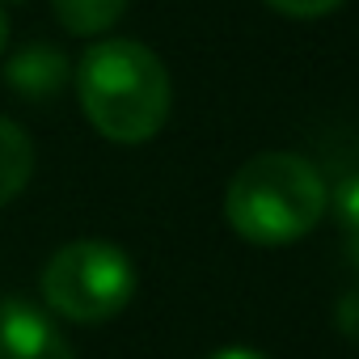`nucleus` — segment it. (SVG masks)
Masks as SVG:
<instances>
[{
  "instance_id": "obj_1",
  "label": "nucleus",
  "mask_w": 359,
  "mask_h": 359,
  "mask_svg": "<svg viewBox=\"0 0 359 359\" xmlns=\"http://www.w3.org/2000/svg\"><path fill=\"white\" fill-rule=\"evenodd\" d=\"M76 97L97 135L144 144L165 127L173 85L152 47L135 39H102L76 64Z\"/></svg>"
},
{
  "instance_id": "obj_3",
  "label": "nucleus",
  "mask_w": 359,
  "mask_h": 359,
  "mask_svg": "<svg viewBox=\"0 0 359 359\" xmlns=\"http://www.w3.org/2000/svg\"><path fill=\"white\" fill-rule=\"evenodd\" d=\"M131 296H135V266L114 241H102V237L68 241L43 266L47 309L81 325L118 317L131 304Z\"/></svg>"
},
{
  "instance_id": "obj_7",
  "label": "nucleus",
  "mask_w": 359,
  "mask_h": 359,
  "mask_svg": "<svg viewBox=\"0 0 359 359\" xmlns=\"http://www.w3.org/2000/svg\"><path fill=\"white\" fill-rule=\"evenodd\" d=\"M51 9L68 34L97 39L127 13V0H51Z\"/></svg>"
},
{
  "instance_id": "obj_10",
  "label": "nucleus",
  "mask_w": 359,
  "mask_h": 359,
  "mask_svg": "<svg viewBox=\"0 0 359 359\" xmlns=\"http://www.w3.org/2000/svg\"><path fill=\"white\" fill-rule=\"evenodd\" d=\"M338 325H342V330L359 342V292H351V296L338 304Z\"/></svg>"
},
{
  "instance_id": "obj_4",
  "label": "nucleus",
  "mask_w": 359,
  "mask_h": 359,
  "mask_svg": "<svg viewBox=\"0 0 359 359\" xmlns=\"http://www.w3.org/2000/svg\"><path fill=\"white\" fill-rule=\"evenodd\" d=\"M0 359H76L64 330L30 300L0 296Z\"/></svg>"
},
{
  "instance_id": "obj_11",
  "label": "nucleus",
  "mask_w": 359,
  "mask_h": 359,
  "mask_svg": "<svg viewBox=\"0 0 359 359\" xmlns=\"http://www.w3.org/2000/svg\"><path fill=\"white\" fill-rule=\"evenodd\" d=\"M212 359H271V355H262V351H254V346H224V351H216Z\"/></svg>"
},
{
  "instance_id": "obj_8",
  "label": "nucleus",
  "mask_w": 359,
  "mask_h": 359,
  "mask_svg": "<svg viewBox=\"0 0 359 359\" xmlns=\"http://www.w3.org/2000/svg\"><path fill=\"white\" fill-rule=\"evenodd\" d=\"M334 216L351 233V241L359 245V173H351L346 182H338V191H334Z\"/></svg>"
},
{
  "instance_id": "obj_6",
  "label": "nucleus",
  "mask_w": 359,
  "mask_h": 359,
  "mask_svg": "<svg viewBox=\"0 0 359 359\" xmlns=\"http://www.w3.org/2000/svg\"><path fill=\"white\" fill-rule=\"evenodd\" d=\"M30 173H34V144H30V135L13 118L0 114V208L13 203L26 191Z\"/></svg>"
},
{
  "instance_id": "obj_12",
  "label": "nucleus",
  "mask_w": 359,
  "mask_h": 359,
  "mask_svg": "<svg viewBox=\"0 0 359 359\" xmlns=\"http://www.w3.org/2000/svg\"><path fill=\"white\" fill-rule=\"evenodd\" d=\"M5 47H9V18L0 9V55H5Z\"/></svg>"
},
{
  "instance_id": "obj_9",
  "label": "nucleus",
  "mask_w": 359,
  "mask_h": 359,
  "mask_svg": "<svg viewBox=\"0 0 359 359\" xmlns=\"http://www.w3.org/2000/svg\"><path fill=\"white\" fill-rule=\"evenodd\" d=\"M266 5L283 18H300V22H313V18H325L334 13L342 0H266Z\"/></svg>"
},
{
  "instance_id": "obj_2",
  "label": "nucleus",
  "mask_w": 359,
  "mask_h": 359,
  "mask_svg": "<svg viewBox=\"0 0 359 359\" xmlns=\"http://www.w3.org/2000/svg\"><path fill=\"white\" fill-rule=\"evenodd\" d=\"M325 208L330 191L300 152L250 156L224 191V220L250 245H292L317 229Z\"/></svg>"
},
{
  "instance_id": "obj_5",
  "label": "nucleus",
  "mask_w": 359,
  "mask_h": 359,
  "mask_svg": "<svg viewBox=\"0 0 359 359\" xmlns=\"http://www.w3.org/2000/svg\"><path fill=\"white\" fill-rule=\"evenodd\" d=\"M68 76H72L68 51L55 43H26L5 60V85H9V93H18L26 102L60 97L68 89Z\"/></svg>"
}]
</instances>
